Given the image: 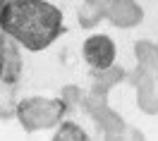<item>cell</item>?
<instances>
[{
  "instance_id": "6da1fadb",
  "label": "cell",
  "mask_w": 158,
  "mask_h": 141,
  "mask_svg": "<svg viewBox=\"0 0 158 141\" xmlns=\"http://www.w3.org/2000/svg\"><path fill=\"white\" fill-rule=\"evenodd\" d=\"M0 31L19 41L24 50L39 53L65 34V17L50 0H5L0 5Z\"/></svg>"
},
{
  "instance_id": "7a4b0ae2",
  "label": "cell",
  "mask_w": 158,
  "mask_h": 141,
  "mask_svg": "<svg viewBox=\"0 0 158 141\" xmlns=\"http://www.w3.org/2000/svg\"><path fill=\"white\" fill-rule=\"evenodd\" d=\"M69 105L62 101V96L53 98V96H27L17 101V112L15 117L19 122V127L29 134L46 129H55L60 122L65 120V112Z\"/></svg>"
},
{
  "instance_id": "3957f363",
  "label": "cell",
  "mask_w": 158,
  "mask_h": 141,
  "mask_svg": "<svg viewBox=\"0 0 158 141\" xmlns=\"http://www.w3.org/2000/svg\"><path fill=\"white\" fill-rule=\"evenodd\" d=\"M81 60L91 72L108 70L118 60V46L108 34H89L81 43Z\"/></svg>"
},
{
  "instance_id": "277c9868",
  "label": "cell",
  "mask_w": 158,
  "mask_h": 141,
  "mask_svg": "<svg viewBox=\"0 0 158 141\" xmlns=\"http://www.w3.org/2000/svg\"><path fill=\"white\" fill-rule=\"evenodd\" d=\"M24 72V48L10 34L0 31V84L15 86Z\"/></svg>"
},
{
  "instance_id": "5b68a950",
  "label": "cell",
  "mask_w": 158,
  "mask_h": 141,
  "mask_svg": "<svg viewBox=\"0 0 158 141\" xmlns=\"http://www.w3.org/2000/svg\"><path fill=\"white\" fill-rule=\"evenodd\" d=\"M91 117L98 122L101 134H103L106 139H120V136H125V122L120 120V117L110 110L108 105H106V108H101V110L96 112V115H91Z\"/></svg>"
},
{
  "instance_id": "8992f818",
  "label": "cell",
  "mask_w": 158,
  "mask_h": 141,
  "mask_svg": "<svg viewBox=\"0 0 158 141\" xmlns=\"http://www.w3.org/2000/svg\"><path fill=\"white\" fill-rule=\"evenodd\" d=\"M101 19H106V7H103V0H84L81 10H79V24L84 29L96 26Z\"/></svg>"
},
{
  "instance_id": "52a82bcc",
  "label": "cell",
  "mask_w": 158,
  "mask_h": 141,
  "mask_svg": "<svg viewBox=\"0 0 158 141\" xmlns=\"http://www.w3.org/2000/svg\"><path fill=\"white\" fill-rule=\"evenodd\" d=\"M125 79H127V74H125V70L118 67V65H113L108 70L94 72V86L101 89V91H110L113 86H118L120 81H125Z\"/></svg>"
},
{
  "instance_id": "ba28073f",
  "label": "cell",
  "mask_w": 158,
  "mask_h": 141,
  "mask_svg": "<svg viewBox=\"0 0 158 141\" xmlns=\"http://www.w3.org/2000/svg\"><path fill=\"white\" fill-rule=\"evenodd\" d=\"M134 53H137V65H141V67H146V70L158 74V43L139 41L134 46Z\"/></svg>"
},
{
  "instance_id": "9c48e42d",
  "label": "cell",
  "mask_w": 158,
  "mask_h": 141,
  "mask_svg": "<svg viewBox=\"0 0 158 141\" xmlns=\"http://www.w3.org/2000/svg\"><path fill=\"white\" fill-rule=\"evenodd\" d=\"M86 139H89V134L74 120H62L53 131V141H86Z\"/></svg>"
},
{
  "instance_id": "30bf717a",
  "label": "cell",
  "mask_w": 158,
  "mask_h": 141,
  "mask_svg": "<svg viewBox=\"0 0 158 141\" xmlns=\"http://www.w3.org/2000/svg\"><path fill=\"white\" fill-rule=\"evenodd\" d=\"M15 112H17V101L12 91H0V117L7 120V117H15Z\"/></svg>"
},
{
  "instance_id": "8fae6325",
  "label": "cell",
  "mask_w": 158,
  "mask_h": 141,
  "mask_svg": "<svg viewBox=\"0 0 158 141\" xmlns=\"http://www.w3.org/2000/svg\"><path fill=\"white\" fill-rule=\"evenodd\" d=\"M62 101L67 103L69 108H72V105H81V101H84V93H81L77 86H65V89H62Z\"/></svg>"
}]
</instances>
